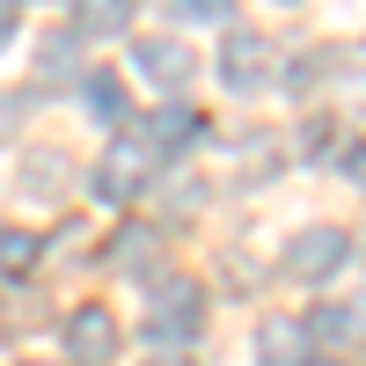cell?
Wrapping results in <instances>:
<instances>
[{
	"label": "cell",
	"instance_id": "cell-17",
	"mask_svg": "<svg viewBox=\"0 0 366 366\" xmlns=\"http://www.w3.org/2000/svg\"><path fill=\"white\" fill-rule=\"evenodd\" d=\"M345 169H352V183H359V191H366V147H359V154H352Z\"/></svg>",
	"mask_w": 366,
	"mask_h": 366
},
{
	"label": "cell",
	"instance_id": "cell-13",
	"mask_svg": "<svg viewBox=\"0 0 366 366\" xmlns=\"http://www.w3.org/2000/svg\"><path fill=\"white\" fill-rule=\"evenodd\" d=\"M29 264H37V234H15V227H8V234H0V271H8V279H22Z\"/></svg>",
	"mask_w": 366,
	"mask_h": 366
},
{
	"label": "cell",
	"instance_id": "cell-10",
	"mask_svg": "<svg viewBox=\"0 0 366 366\" xmlns=\"http://www.w3.org/2000/svg\"><path fill=\"white\" fill-rule=\"evenodd\" d=\"M308 330L322 345H366V308H322Z\"/></svg>",
	"mask_w": 366,
	"mask_h": 366
},
{
	"label": "cell",
	"instance_id": "cell-11",
	"mask_svg": "<svg viewBox=\"0 0 366 366\" xmlns=\"http://www.w3.org/2000/svg\"><path fill=\"white\" fill-rule=\"evenodd\" d=\"M154 257H162V242L147 234V227H125V234L110 242V264H117V271H132V279H147L139 264H154Z\"/></svg>",
	"mask_w": 366,
	"mask_h": 366
},
{
	"label": "cell",
	"instance_id": "cell-5",
	"mask_svg": "<svg viewBox=\"0 0 366 366\" xmlns=\"http://www.w3.org/2000/svg\"><path fill=\"white\" fill-rule=\"evenodd\" d=\"M132 66L154 81V88H183V81L198 74V51L183 44V37H139L132 44Z\"/></svg>",
	"mask_w": 366,
	"mask_h": 366
},
{
	"label": "cell",
	"instance_id": "cell-9",
	"mask_svg": "<svg viewBox=\"0 0 366 366\" xmlns=\"http://www.w3.org/2000/svg\"><path fill=\"white\" fill-rule=\"evenodd\" d=\"M81 103H88L96 125H117V117H125V88H117V74H88L81 81Z\"/></svg>",
	"mask_w": 366,
	"mask_h": 366
},
{
	"label": "cell",
	"instance_id": "cell-12",
	"mask_svg": "<svg viewBox=\"0 0 366 366\" xmlns=\"http://www.w3.org/2000/svg\"><path fill=\"white\" fill-rule=\"evenodd\" d=\"M147 139H154V154L162 147H183V139H198V117L191 110H162L154 125H147Z\"/></svg>",
	"mask_w": 366,
	"mask_h": 366
},
{
	"label": "cell",
	"instance_id": "cell-15",
	"mask_svg": "<svg viewBox=\"0 0 366 366\" xmlns=\"http://www.w3.org/2000/svg\"><path fill=\"white\" fill-rule=\"evenodd\" d=\"M15 125H22V103H15V96H0V147L15 139Z\"/></svg>",
	"mask_w": 366,
	"mask_h": 366
},
{
	"label": "cell",
	"instance_id": "cell-7",
	"mask_svg": "<svg viewBox=\"0 0 366 366\" xmlns=\"http://www.w3.org/2000/svg\"><path fill=\"white\" fill-rule=\"evenodd\" d=\"M308 345H315V330H308V322L271 315V322L257 330V366H308Z\"/></svg>",
	"mask_w": 366,
	"mask_h": 366
},
{
	"label": "cell",
	"instance_id": "cell-18",
	"mask_svg": "<svg viewBox=\"0 0 366 366\" xmlns=\"http://www.w3.org/2000/svg\"><path fill=\"white\" fill-rule=\"evenodd\" d=\"M162 366H191V359H162Z\"/></svg>",
	"mask_w": 366,
	"mask_h": 366
},
{
	"label": "cell",
	"instance_id": "cell-3",
	"mask_svg": "<svg viewBox=\"0 0 366 366\" xmlns=\"http://www.w3.org/2000/svg\"><path fill=\"white\" fill-rule=\"evenodd\" d=\"M154 169H162V154H154V139H117L110 154L96 162V191L110 198V205H132L147 183H154Z\"/></svg>",
	"mask_w": 366,
	"mask_h": 366
},
{
	"label": "cell",
	"instance_id": "cell-14",
	"mask_svg": "<svg viewBox=\"0 0 366 366\" xmlns=\"http://www.w3.org/2000/svg\"><path fill=\"white\" fill-rule=\"evenodd\" d=\"M176 8H183V15H205V22H227L234 0H176Z\"/></svg>",
	"mask_w": 366,
	"mask_h": 366
},
{
	"label": "cell",
	"instance_id": "cell-4",
	"mask_svg": "<svg viewBox=\"0 0 366 366\" xmlns=\"http://www.w3.org/2000/svg\"><path fill=\"white\" fill-rule=\"evenodd\" d=\"M220 81L234 88V96H257V88L271 81V44L257 37V29H227L220 37Z\"/></svg>",
	"mask_w": 366,
	"mask_h": 366
},
{
	"label": "cell",
	"instance_id": "cell-8",
	"mask_svg": "<svg viewBox=\"0 0 366 366\" xmlns=\"http://www.w3.org/2000/svg\"><path fill=\"white\" fill-rule=\"evenodd\" d=\"M132 22V0H74V29L81 37H117Z\"/></svg>",
	"mask_w": 366,
	"mask_h": 366
},
{
	"label": "cell",
	"instance_id": "cell-2",
	"mask_svg": "<svg viewBox=\"0 0 366 366\" xmlns=\"http://www.w3.org/2000/svg\"><path fill=\"white\" fill-rule=\"evenodd\" d=\"M345 257H352V234H345V227H300V234L286 242V279L330 286V279L345 271Z\"/></svg>",
	"mask_w": 366,
	"mask_h": 366
},
{
	"label": "cell",
	"instance_id": "cell-16",
	"mask_svg": "<svg viewBox=\"0 0 366 366\" xmlns=\"http://www.w3.org/2000/svg\"><path fill=\"white\" fill-rule=\"evenodd\" d=\"M15 37V0H0V44Z\"/></svg>",
	"mask_w": 366,
	"mask_h": 366
},
{
	"label": "cell",
	"instance_id": "cell-6",
	"mask_svg": "<svg viewBox=\"0 0 366 366\" xmlns=\"http://www.w3.org/2000/svg\"><path fill=\"white\" fill-rule=\"evenodd\" d=\"M66 359L74 366H110L117 359V322L103 308H74L66 315Z\"/></svg>",
	"mask_w": 366,
	"mask_h": 366
},
{
	"label": "cell",
	"instance_id": "cell-1",
	"mask_svg": "<svg viewBox=\"0 0 366 366\" xmlns=\"http://www.w3.org/2000/svg\"><path fill=\"white\" fill-rule=\"evenodd\" d=\"M205 330V286L198 279H162L147 293V337L154 345H191Z\"/></svg>",
	"mask_w": 366,
	"mask_h": 366
}]
</instances>
